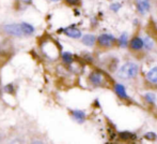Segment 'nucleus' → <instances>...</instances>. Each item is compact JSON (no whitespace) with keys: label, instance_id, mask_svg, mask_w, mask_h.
Segmentation results:
<instances>
[{"label":"nucleus","instance_id":"obj_15","mask_svg":"<svg viewBox=\"0 0 157 144\" xmlns=\"http://www.w3.org/2000/svg\"><path fill=\"white\" fill-rule=\"evenodd\" d=\"M119 44H120L121 47H125L127 46V35L126 34H122V36L119 39Z\"/></svg>","mask_w":157,"mask_h":144},{"label":"nucleus","instance_id":"obj_12","mask_svg":"<svg viewBox=\"0 0 157 144\" xmlns=\"http://www.w3.org/2000/svg\"><path fill=\"white\" fill-rule=\"evenodd\" d=\"M95 41H96V39H95V37L93 35H86V36H83L82 38V43L86 44L87 46L94 45Z\"/></svg>","mask_w":157,"mask_h":144},{"label":"nucleus","instance_id":"obj_5","mask_svg":"<svg viewBox=\"0 0 157 144\" xmlns=\"http://www.w3.org/2000/svg\"><path fill=\"white\" fill-rule=\"evenodd\" d=\"M136 6L140 14H145L150 11V0H136Z\"/></svg>","mask_w":157,"mask_h":144},{"label":"nucleus","instance_id":"obj_11","mask_svg":"<svg viewBox=\"0 0 157 144\" xmlns=\"http://www.w3.org/2000/svg\"><path fill=\"white\" fill-rule=\"evenodd\" d=\"M73 117H74L75 119H76L78 123H83L86 119V114L85 112H82V111H79V110H75L73 111Z\"/></svg>","mask_w":157,"mask_h":144},{"label":"nucleus","instance_id":"obj_1","mask_svg":"<svg viewBox=\"0 0 157 144\" xmlns=\"http://www.w3.org/2000/svg\"><path fill=\"white\" fill-rule=\"evenodd\" d=\"M138 71H139V68L136 64L127 63L121 67L118 74H119V76L123 77V79H134V77L137 76Z\"/></svg>","mask_w":157,"mask_h":144},{"label":"nucleus","instance_id":"obj_6","mask_svg":"<svg viewBox=\"0 0 157 144\" xmlns=\"http://www.w3.org/2000/svg\"><path fill=\"white\" fill-rule=\"evenodd\" d=\"M64 34L66 35L67 37L73 38V39H78V38L81 37V31L77 28L74 27H68L64 29Z\"/></svg>","mask_w":157,"mask_h":144},{"label":"nucleus","instance_id":"obj_23","mask_svg":"<svg viewBox=\"0 0 157 144\" xmlns=\"http://www.w3.org/2000/svg\"><path fill=\"white\" fill-rule=\"evenodd\" d=\"M0 93H1V82H0Z\"/></svg>","mask_w":157,"mask_h":144},{"label":"nucleus","instance_id":"obj_16","mask_svg":"<svg viewBox=\"0 0 157 144\" xmlns=\"http://www.w3.org/2000/svg\"><path fill=\"white\" fill-rule=\"evenodd\" d=\"M144 98H145V100H147L149 103H151V105H153V103L156 102V96L154 94H151V93L145 95Z\"/></svg>","mask_w":157,"mask_h":144},{"label":"nucleus","instance_id":"obj_9","mask_svg":"<svg viewBox=\"0 0 157 144\" xmlns=\"http://www.w3.org/2000/svg\"><path fill=\"white\" fill-rule=\"evenodd\" d=\"M147 80L151 83H157V67H154L147 72Z\"/></svg>","mask_w":157,"mask_h":144},{"label":"nucleus","instance_id":"obj_2","mask_svg":"<svg viewBox=\"0 0 157 144\" xmlns=\"http://www.w3.org/2000/svg\"><path fill=\"white\" fill-rule=\"evenodd\" d=\"M3 30L10 36L14 37H23L25 36L21 24H9L3 26Z\"/></svg>","mask_w":157,"mask_h":144},{"label":"nucleus","instance_id":"obj_20","mask_svg":"<svg viewBox=\"0 0 157 144\" xmlns=\"http://www.w3.org/2000/svg\"><path fill=\"white\" fill-rule=\"evenodd\" d=\"M4 90H6V93H11V94H12V93L14 92V89H13V85H12V84H9V85H6V89H4Z\"/></svg>","mask_w":157,"mask_h":144},{"label":"nucleus","instance_id":"obj_3","mask_svg":"<svg viewBox=\"0 0 157 144\" xmlns=\"http://www.w3.org/2000/svg\"><path fill=\"white\" fill-rule=\"evenodd\" d=\"M97 41H98L99 45L104 46V47H109L116 41V38H114L112 35H108V34H104L101 35L98 38H97Z\"/></svg>","mask_w":157,"mask_h":144},{"label":"nucleus","instance_id":"obj_18","mask_svg":"<svg viewBox=\"0 0 157 144\" xmlns=\"http://www.w3.org/2000/svg\"><path fill=\"white\" fill-rule=\"evenodd\" d=\"M144 137L147 140H150V141H155L157 139V136L154 132H147V134H145Z\"/></svg>","mask_w":157,"mask_h":144},{"label":"nucleus","instance_id":"obj_17","mask_svg":"<svg viewBox=\"0 0 157 144\" xmlns=\"http://www.w3.org/2000/svg\"><path fill=\"white\" fill-rule=\"evenodd\" d=\"M147 46V48H152L153 47V42H152V40L150 39V37H147L144 40H143V46Z\"/></svg>","mask_w":157,"mask_h":144},{"label":"nucleus","instance_id":"obj_4","mask_svg":"<svg viewBox=\"0 0 157 144\" xmlns=\"http://www.w3.org/2000/svg\"><path fill=\"white\" fill-rule=\"evenodd\" d=\"M90 81L95 86H103L104 82H105V77H104L103 73L98 71H94L90 74Z\"/></svg>","mask_w":157,"mask_h":144},{"label":"nucleus","instance_id":"obj_7","mask_svg":"<svg viewBox=\"0 0 157 144\" xmlns=\"http://www.w3.org/2000/svg\"><path fill=\"white\" fill-rule=\"evenodd\" d=\"M129 45H130V48H132V50L139 51L143 47V40L141 39V38L136 37V38H134V39H132Z\"/></svg>","mask_w":157,"mask_h":144},{"label":"nucleus","instance_id":"obj_13","mask_svg":"<svg viewBox=\"0 0 157 144\" xmlns=\"http://www.w3.org/2000/svg\"><path fill=\"white\" fill-rule=\"evenodd\" d=\"M21 28H23V31H24V35L25 36H30L34 32V28H33L32 25L30 24H27V23H21Z\"/></svg>","mask_w":157,"mask_h":144},{"label":"nucleus","instance_id":"obj_24","mask_svg":"<svg viewBox=\"0 0 157 144\" xmlns=\"http://www.w3.org/2000/svg\"><path fill=\"white\" fill-rule=\"evenodd\" d=\"M52 1H59V0H52Z\"/></svg>","mask_w":157,"mask_h":144},{"label":"nucleus","instance_id":"obj_21","mask_svg":"<svg viewBox=\"0 0 157 144\" xmlns=\"http://www.w3.org/2000/svg\"><path fill=\"white\" fill-rule=\"evenodd\" d=\"M68 4H72V6H76L79 3V0H65Z\"/></svg>","mask_w":157,"mask_h":144},{"label":"nucleus","instance_id":"obj_22","mask_svg":"<svg viewBox=\"0 0 157 144\" xmlns=\"http://www.w3.org/2000/svg\"><path fill=\"white\" fill-rule=\"evenodd\" d=\"M24 2H25V3H30V2H31V0H23Z\"/></svg>","mask_w":157,"mask_h":144},{"label":"nucleus","instance_id":"obj_8","mask_svg":"<svg viewBox=\"0 0 157 144\" xmlns=\"http://www.w3.org/2000/svg\"><path fill=\"white\" fill-rule=\"evenodd\" d=\"M114 92H116V94L118 95L121 99L128 98L127 94H126L125 87L122 85V84H116V85H114Z\"/></svg>","mask_w":157,"mask_h":144},{"label":"nucleus","instance_id":"obj_10","mask_svg":"<svg viewBox=\"0 0 157 144\" xmlns=\"http://www.w3.org/2000/svg\"><path fill=\"white\" fill-rule=\"evenodd\" d=\"M119 138L123 141H129V140H135L136 139V134H132L129 131H121L119 134Z\"/></svg>","mask_w":157,"mask_h":144},{"label":"nucleus","instance_id":"obj_19","mask_svg":"<svg viewBox=\"0 0 157 144\" xmlns=\"http://www.w3.org/2000/svg\"><path fill=\"white\" fill-rule=\"evenodd\" d=\"M120 8H121V4H117V3H114V4H112L111 6H110V9H111L113 12H117V11H119L120 10Z\"/></svg>","mask_w":157,"mask_h":144},{"label":"nucleus","instance_id":"obj_14","mask_svg":"<svg viewBox=\"0 0 157 144\" xmlns=\"http://www.w3.org/2000/svg\"><path fill=\"white\" fill-rule=\"evenodd\" d=\"M62 59H63L64 63L67 64V65H70V64L73 63V56H72V54H71V53H68V52L63 53V54H62Z\"/></svg>","mask_w":157,"mask_h":144}]
</instances>
